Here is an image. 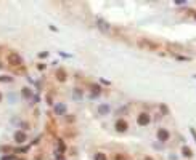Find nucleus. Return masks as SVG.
Listing matches in <instances>:
<instances>
[{
  "mask_svg": "<svg viewBox=\"0 0 196 160\" xmlns=\"http://www.w3.org/2000/svg\"><path fill=\"white\" fill-rule=\"evenodd\" d=\"M13 79L11 77H7V75H2V77H0V82H11Z\"/></svg>",
  "mask_w": 196,
  "mask_h": 160,
  "instance_id": "obj_13",
  "label": "nucleus"
},
{
  "mask_svg": "<svg viewBox=\"0 0 196 160\" xmlns=\"http://www.w3.org/2000/svg\"><path fill=\"white\" fill-rule=\"evenodd\" d=\"M137 122H138L140 127H146V125H150L151 117H150V114H146V112H142V114L137 117Z\"/></svg>",
  "mask_w": 196,
  "mask_h": 160,
  "instance_id": "obj_2",
  "label": "nucleus"
},
{
  "mask_svg": "<svg viewBox=\"0 0 196 160\" xmlns=\"http://www.w3.org/2000/svg\"><path fill=\"white\" fill-rule=\"evenodd\" d=\"M57 79H58V80H64V79H66V74H64V71H63V69L57 72Z\"/></svg>",
  "mask_w": 196,
  "mask_h": 160,
  "instance_id": "obj_10",
  "label": "nucleus"
},
{
  "mask_svg": "<svg viewBox=\"0 0 196 160\" xmlns=\"http://www.w3.org/2000/svg\"><path fill=\"white\" fill-rule=\"evenodd\" d=\"M142 46H145L146 50H151V51H157L159 50V45H156L154 42H148V40H142Z\"/></svg>",
  "mask_w": 196,
  "mask_h": 160,
  "instance_id": "obj_4",
  "label": "nucleus"
},
{
  "mask_svg": "<svg viewBox=\"0 0 196 160\" xmlns=\"http://www.w3.org/2000/svg\"><path fill=\"white\" fill-rule=\"evenodd\" d=\"M58 146L61 147V150H64V144H63V141H60V143H58Z\"/></svg>",
  "mask_w": 196,
  "mask_h": 160,
  "instance_id": "obj_15",
  "label": "nucleus"
},
{
  "mask_svg": "<svg viewBox=\"0 0 196 160\" xmlns=\"http://www.w3.org/2000/svg\"><path fill=\"white\" fill-rule=\"evenodd\" d=\"M108 110H109L108 106H100L98 107V112H101V114H108Z\"/></svg>",
  "mask_w": 196,
  "mask_h": 160,
  "instance_id": "obj_11",
  "label": "nucleus"
},
{
  "mask_svg": "<svg viewBox=\"0 0 196 160\" xmlns=\"http://www.w3.org/2000/svg\"><path fill=\"white\" fill-rule=\"evenodd\" d=\"M183 155L185 157H191V149L190 147H183Z\"/></svg>",
  "mask_w": 196,
  "mask_h": 160,
  "instance_id": "obj_12",
  "label": "nucleus"
},
{
  "mask_svg": "<svg viewBox=\"0 0 196 160\" xmlns=\"http://www.w3.org/2000/svg\"><path fill=\"white\" fill-rule=\"evenodd\" d=\"M26 139H27V136H26V133H23V131H16V133H15V141H16L18 144L26 143Z\"/></svg>",
  "mask_w": 196,
  "mask_h": 160,
  "instance_id": "obj_6",
  "label": "nucleus"
},
{
  "mask_svg": "<svg viewBox=\"0 0 196 160\" xmlns=\"http://www.w3.org/2000/svg\"><path fill=\"white\" fill-rule=\"evenodd\" d=\"M97 24H98V27L101 31H109V26H108V23H105L103 19H97Z\"/></svg>",
  "mask_w": 196,
  "mask_h": 160,
  "instance_id": "obj_7",
  "label": "nucleus"
},
{
  "mask_svg": "<svg viewBox=\"0 0 196 160\" xmlns=\"http://www.w3.org/2000/svg\"><path fill=\"white\" fill-rule=\"evenodd\" d=\"M7 59H8V64H11V66H21L23 64L21 54H18L16 51H10V53H8Z\"/></svg>",
  "mask_w": 196,
  "mask_h": 160,
  "instance_id": "obj_1",
  "label": "nucleus"
},
{
  "mask_svg": "<svg viewBox=\"0 0 196 160\" xmlns=\"http://www.w3.org/2000/svg\"><path fill=\"white\" fill-rule=\"evenodd\" d=\"M143 160H153V158H151V157H145Z\"/></svg>",
  "mask_w": 196,
  "mask_h": 160,
  "instance_id": "obj_17",
  "label": "nucleus"
},
{
  "mask_svg": "<svg viewBox=\"0 0 196 160\" xmlns=\"http://www.w3.org/2000/svg\"><path fill=\"white\" fill-rule=\"evenodd\" d=\"M93 160H108V157H106V154H103V152H97L95 157H93Z\"/></svg>",
  "mask_w": 196,
  "mask_h": 160,
  "instance_id": "obj_9",
  "label": "nucleus"
},
{
  "mask_svg": "<svg viewBox=\"0 0 196 160\" xmlns=\"http://www.w3.org/2000/svg\"><path fill=\"white\" fill-rule=\"evenodd\" d=\"M157 139L162 141V143H164V141H167V139H169V131H167L166 128L157 130Z\"/></svg>",
  "mask_w": 196,
  "mask_h": 160,
  "instance_id": "obj_5",
  "label": "nucleus"
},
{
  "mask_svg": "<svg viewBox=\"0 0 196 160\" xmlns=\"http://www.w3.org/2000/svg\"><path fill=\"white\" fill-rule=\"evenodd\" d=\"M116 160H125V157L121 155V154H117V155H116Z\"/></svg>",
  "mask_w": 196,
  "mask_h": 160,
  "instance_id": "obj_14",
  "label": "nucleus"
},
{
  "mask_svg": "<svg viewBox=\"0 0 196 160\" xmlns=\"http://www.w3.org/2000/svg\"><path fill=\"white\" fill-rule=\"evenodd\" d=\"M55 112H57V114H64V112H66V106H63V104L55 106Z\"/></svg>",
  "mask_w": 196,
  "mask_h": 160,
  "instance_id": "obj_8",
  "label": "nucleus"
},
{
  "mask_svg": "<svg viewBox=\"0 0 196 160\" xmlns=\"http://www.w3.org/2000/svg\"><path fill=\"white\" fill-rule=\"evenodd\" d=\"M116 130L119 131V133H124V131H127V128H129V125H127V122L124 120V119H119L117 122H116Z\"/></svg>",
  "mask_w": 196,
  "mask_h": 160,
  "instance_id": "obj_3",
  "label": "nucleus"
},
{
  "mask_svg": "<svg viewBox=\"0 0 196 160\" xmlns=\"http://www.w3.org/2000/svg\"><path fill=\"white\" fill-rule=\"evenodd\" d=\"M2 160H13V157H3Z\"/></svg>",
  "mask_w": 196,
  "mask_h": 160,
  "instance_id": "obj_16",
  "label": "nucleus"
},
{
  "mask_svg": "<svg viewBox=\"0 0 196 160\" xmlns=\"http://www.w3.org/2000/svg\"><path fill=\"white\" fill-rule=\"evenodd\" d=\"M0 101H2V95H0Z\"/></svg>",
  "mask_w": 196,
  "mask_h": 160,
  "instance_id": "obj_18",
  "label": "nucleus"
}]
</instances>
